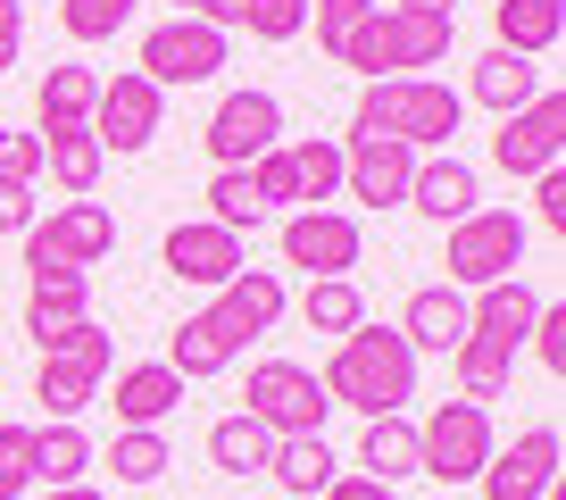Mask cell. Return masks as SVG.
<instances>
[{"label": "cell", "mask_w": 566, "mask_h": 500, "mask_svg": "<svg viewBox=\"0 0 566 500\" xmlns=\"http://www.w3.org/2000/svg\"><path fill=\"white\" fill-rule=\"evenodd\" d=\"M459 125H467L459 84H442V75H384V84H358L350 143H408L424 159V150H450Z\"/></svg>", "instance_id": "obj_1"}, {"label": "cell", "mask_w": 566, "mask_h": 500, "mask_svg": "<svg viewBox=\"0 0 566 500\" xmlns=\"http://www.w3.org/2000/svg\"><path fill=\"white\" fill-rule=\"evenodd\" d=\"M325 400L334 409H358V417H400L408 400H417V351L400 342V325H375L358 317L350 334L334 342V358H325Z\"/></svg>", "instance_id": "obj_2"}, {"label": "cell", "mask_w": 566, "mask_h": 500, "mask_svg": "<svg viewBox=\"0 0 566 500\" xmlns=\"http://www.w3.org/2000/svg\"><path fill=\"white\" fill-rule=\"evenodd\" d=\"M450 42H459V18L375 0V18L342 42V67H358L367 84H384V75H424V67H442V59H450Z\"/></svg>", "instance_id": "obj_3"}, {"label": "cell", "mask_w": 566, "mask_h": 500, "mask_svg": "<svg viewBox=\"0 0 566 500\" xmlns=\"http://www.w3.org/2000/svg\"><path fill=\"white\" fill-rule=\"evenodd\" d=\"M525 242H533V226L516 209H475V217H459L450 226V284L459 292H483V284H509L516 268H525Z\"/></svg>", "instance_id": "obj_4"}, {"label": "cell", "mask_w": 566, "mask_h": 500, "mask_svg": "<svg viewBox=\"0 0 566 500\" xmlns=\"http://www.w3.org/2000/svg\"><path fill=\"white\" fill-rule=\"evenodd\" d=\"M492 450H500L492 409H483V400H442V409L417 426V476H433V483H475Z\"/></svg>", "instance_id": "obj_5"}, {"label": "cell", "mask_w": 566, "mask_h": 500, "mask_svg": "<svg viewBox=\"0 0 566 500\" xmlns=\"http://www.w3.org/2000/svg\"><path fill=\"white\" fill-rule=\"evenodd\" d=\"M25 242V275L34 268H101L108 250H117V217L101 209V200H59L51 217H34V226L18 233Z\"/></svg>", "instance_id": "obj_6"}, {"label": "cell", "mask_w": 566, "mask_h": 500, "mask_svg": "<svg viewBox=\"0 0 566 500\" xmlns=\"http://www.w3.org/2000/svg\"><path fill=\"white\" fill-rule=\"evenodd\" d=\"M250 417L283 442V434H325L334 400H325L317 367H301V358H259V367H250Z\"/></svg>", "instance_id": "obj_7"}, {"label": "cell", "mask_w": 566, "mask_h": 500, "mask_svg": "<svg viewBox=\"0 0 566 500\" xmlns=\"http://www.w3.org/2000/svg\"><path fill=\"white\" fill-rule=\"evenodd\" d=\"M226 51L233 42L217 34V25H200V18H159L150 34H142V75L159 92H176V84H217L226 75Z\"/></svg>", "instance_id": "obj_8"}, {"label": "cell", "mask_w": 566, "mask_h": 500, "mask_svg": "<svg viewBox=\"0 0 566 500\" xmlns=\"http://www.w3.org/2000/svg\"><path fill=\"white\" fill-rule=\"evenodd\" d=\"M275 250H283V268H301L308 284H325V275H350L358 259H367V233L342 209H292L283 233H275Z\"/></svg>", "instance_id": "obj_9"}, {"label": "cell", "mask_w": 566, "mask_h": 500, "mask_svg": "<svg viewBox=\"0 0 566 500\" xmlns=\"http://www.w3.org/2000/svg\"><path fill=\"white\" fill-rule=\"evenodd\" d=\"M558 159H566V92L542 84V101H525L516 117H500L492 167H500V176H549Z\"/></svg>", "instance_id": "obj_10"}, {"label": "cell", "mask_w": 566, "mask_h": 500, "mask_svg": "<svg viewBox=\"0 0 566 500\" xmlns=\"http://www.w3.org/2000/svg\"><path fill=\"white\" fill-rule=\"evenodd\" d=\"M159 117H167V92L142 67H125V75H108L101 101H92V143L117 150V159H134V150L159 143Z\"/></svg>", "instance_id": "obj_11"}, {"label": "cell", "mask_w": 566, "mask_h": 500, "mask_svg": "<svg viewBox=\"0 0 566 500\" xmlns=\"http://www.w3.org/2000/svg\"><path fill=\"white\" fill-rule=\"evenodd\" d=\"M200 143H209V159L217 167H250V159H266V150L283 143V101L275 92H226V101L209 108V134H200Z\"/></svg>", "instance_id": "obj_12"}, {"label": "cell", "mask_w": 566, "mask_h": 500, "mask_svg": "<svg viewBox=\"0 0 566 500\" xmlns=\"http://www.w3.org/2000/svg\"><path fill=\"white\" fill-rule=\"evenodd\" d=\"M167 275L176 284H200V292H226L233 275L250 268V250H242V233H226V226H209V217H184L176 233H167Z\"/></svg>", "instance_id": "obj_13"}, {"label": "cell", "mask_w": 566, "mask_h": 500, "mask_svg": "<svg viewBox=\"0 0 566 500\" xmlns=\"http://www.w3.org/2000/svg\"><path fill=\"white\" fill-rule=\"evenodd\" d=\"M475 483H483V500H549V483H558V426H525L516 442H500Z\"/></svg>", "instance_id": "obj_14"}, {"label": "cell", "mask_w": 566, "mask_h": 500, "mask_svg": "<svg viewBox=\"0 0 566 500\" xmlns=\"http://www.w3.org/2000/svg\"><path fill=\"white\" fill-rule=\"evenodd\" d=\"M408 176H417L408 143H342V192L358 209H408Z\"/></svg>", "instance_id": "obj_15"}, {"label": "cell", "mask_w": 566, "mask_h": 500, "mask_svg": "<svg viewBox=\"0 0 566 500\" xmlns=\"http://www.w3.org/2000/svg\"><path fill=\"white\" fill-rule=\"evenodd\" d=\"M408 209L433 217V226H459V217H475V209H483L475 167H467L459 150H424L417 176H408Z\"/></svg>", "instance_id": "obj_16"}, {"label": "cell", "mask_w": 566, "mask_h": 500, "mask_svg": "<svg viewBox=\"0 0 566 500\" xmlns=\"http://www.w3.org/2000/svg\"><path fill=\"white\" fill-rule=\"evenodd\" d=\"M92 317V275H75V268H34V284H25V342H51V334H67V325H84Z\"/></svg>", "instance_id": "obj_17"}, {"label": "cell", "mask_w": 566, "mask_h": 500, "mask_svg": "<svg viewBox=\"0 0 566 500\" xmlns=\"http://www.w3.org/2000/svg\"><path fill=\"white\" fill-rule=\"evenodd\" d=\"M533 317H542V301H533V284H525V275H509V284H483V292H467V334L500 342L509 358L525 351Z\"/></svg>", "instance_id": "obj_18"}, {"label": "cell", "mask_w": 566, "mask_h": 500, "mask_svg": "<svg viewBox=\"0 0 566 500\" xmlns=\"http://www.w3.org/2000/svg\"><path fill=\"white\" fill-rule=\"evenodd\" d=\"M209 309L233 325V342H259V334H275V325H283L292 292H283V275H275V268H242V275H233V284L217 292Z\"/></svg>", "instance_id": "obj_19"}, {"label": "cell", "mask_w": 566, "mask_h": 500, "mask_svg": "<svg viewBox=\"0 0 566 500\" xmlns=\"http://www.w3.org/2000/svg\"><path fill=\"white\" fill-rule=\"evenodd\" d=\"M400 342L408 351H459L467 342V292L459 284H417L408 292V309H400Z\"/></svg>", "instance_id": "obj_20"}, {"label": "cell", "mask_w": 566, "mask_h": 500, "mask_svg": "<svg viewBox=\"0 0 566 500\" xmlns=\"http://www.w3.org/2000/svg\"><path fill=\"white\" fill-rule=\"evenodd\" d=\"M108 409H117V426H150V434H159L167 417L184 409V375L167 367V358H150V367H117V400H108Z\"/></svg>", "instance_id": "obj_21"}, {"label": "cell", "mask_w": 566, "mask_h": 500, "mask_svg": "<svg viewBox=\"0 0 566 500\" xmlns=\"http://www.w3.org/2000/svg\"><path fill=\"white\" fill-rule=\"evenodd\" d=\"M233 358H242V342H233V325L217 317V309H192V317L176 325V342H167V367H176L184 384H200V375H226Z\"/></svg>", "instance_id": "obj_22"}, {"label": "cell", "mask_w": 566, "mask_h": 500, "mask_svg": "<svg viewBox=\"0 0 566 500\" xmlns=\"http://www.w3.org/2000/svg\"><path fill=\"white\" fill-rule=\"evenodd\" d=\"M492 34L516 59H549L566 34V0H492Z\"/></svg>", "instance_id": "obj_23"}, {"label": "cell", "mask_w": 566, "mask_h": 500, "mask_svg": "<svg viewBox=\"0 0 566 500\" xmlns=\"http://www.w3.org/2000/svg\"><path fill=\"white\" fill-rule=\"evenodd\" d=\"M34 143H42V167L59 176V192L92 200V184H101V167H108V150L92 143V125H42Z\"/></svg>", "instance_id": "obj_24"}, {"label": "cell", "mask_w": 566, "mask_h": 500, "mask_svg": "<svg viewBox=\"0 0 566 500\" xmlns=\"http://www.w3.org/2000/svg\"><path fill=\"white\" fill-rule=\"evenodd\" d=\"M542 84H549V75L533 67V59H516V51H500V42H492V51L475 59V84H467V92H475L492 117H516L525 101H542Z\"/></svg>", "instance_id": "obj_25"}, {"label": "cell", "mask_w": 566, "mask_h": 500, "mask_svg": "<svg viewBox=\"0 0 566 500\" xmlns=\"http://www.w3.org/2000/svg\"><path fill=\"white\" fill-rule=\"evenodd\" d=\"M42 367L51 375H67V384H92V393H101V375L117 367V334H108V325H67V334H51L42 342Z\"/></svg>", "instance_id": "obj_26"}, {"label": "cell", "mask_w": 566, "mask_h": 500, "mask_svg": "<svg viewBox=\"0 0 566 500\" xmlns=\"http://www.w3.org/2000/svg\"><path fill=\"white\" fill-rule=\"evenodd\" d=\"M266 476H275L292 500H317L325 483L342 476V459H334V442H325V434H283L275 459H266Z\"/></svg>", "instance_id": "obj_27"}, {"label": "cell", "mask_w": 566, "mask_h": 500, "mask_svg": "<svg viewBox=\"0 0 566 500\" xmlns=\"http://www.w3.org/2000/svg\"><path fill=\"white\" fill-rule=\"evenodd\" d=\"M266 459H275V434H266L250 409H233V417L209 426V467L217 476H266Z\"/></svg>", "instance_id": "obj_28"}, {"label": "cell", "mask_w": 566, "mask_h": 500, "mask_svg": "<svg viewBox=\"0 0 566 500\" xmlns=\"http://www.w3.org/2000/svg\"><path fill=\"white\" fill-rule=\"evenodd\" d=\"M358 476L400 492V476H417V426H408V417H367V434H358Z\"/></svg>", "instance_id": "obj_29"}, {"label": "cell", "mask_w": 566, "mask_h": 500, "mask_svg": "<svg viewBox=\"0 0 566 500\" xmlns=\"http://www.w3.org/2000/svg\"><path fill=\"white\" fill-rule=\"evenodd\" d=\"M217 25H242L250 42H301L308 34V0H217Z\"/></svg>", "instance_id": "obj_30"}, {"label": "cell", "mask_w": 566, "mask_h": 500, "mask_svg": "<svg viewBox=\"0 0 566 500\" xmlns=\"http://www.w3.org/2000/svg\"><path fill=\"white\" fill-rule=\"evenodd\" d=\"M92 101H101V75L59 59V67L42 75V92H34V117L42 125H92Z\"/></svg>", "instance_id": "obj_31"}, {"label": "cell", "mask_w": 566, "mask_h": 500, "mask_svg": "<svg viewBox=\"0 0 566 500\" xmlns=\"http://www.w3.org/2000/svg\"><path fill=\"white\" fill-rule=\"evenodd\" d=\"M101 459L84 426H34V483L59 492V483H84V467Z\"/></svg>", "instance_id": "obj_32"}, {"label": "cell", "mask_w": 566, "mask_h": 500, "mask_svg": "<svg viewBox=\"0 0 566 500\" xmlns=\"http://www.w3.org/2000/svg\"><path fill=\"white\" fill-rule=\"evenodd\" d=\"M450 367H459V400H500V393H509V375H516V358L500 351V342L467 334L459 351H450Z\"/></svg>", "instance_id": "obj_33"}, {"label": "cell", "mask_w": 566, "mask_h": 500, "mask_svg": "<svg viewBox=\"0 0 566 500\" xmlns=\"http://www.w3.org/2000/svg\"><path fill=\"white\" fill-rule=\"evenodd\" d=\"M301 317H308V334H334V342H342L358 317H367V301H358L350 275H325V284H308V292H301Z\"/></svg>", "instance_id": "obj_34"}, {"label": "cell", "mask_w": 566, "mask_h": 500, "mask_svg": "<svg viewBox=\"0 0 566 500\" xmlns=\"http://www.w3.org/2000/svg\"><path fill=\"white\" fill-rule=\"evenodd\" d=\"M108 467H117V483H159L167 467H176V450H167V434H150V426H117Z\"/></svg>", "instance_id": "obj_35"}, {"label": "cell", "mask_w": 566, "mask_h": 500, "mask_svg": "<svg viewBox=\"0 0 566 500\" xmlns=\"http://www.w3.org/2000/svg\"><path fill=\"white\" fill-rule=\"evenodd\" d=\"M283 150H292V176H301V209H325L342 192V143L308 134V143H283Z\"/></svg>", "instance_id": "obj_36"}, {"label": "cell", "mask_w": 566, "mask_h": 500, "mask_svg": "<svg viewBox=\"0 0 566 500\" xmlns=\"http://www.w3.org/2000/svg\"><path fill=\"white\" fill-rule=\"evenodd\" d=\"M209 226H226V233H259L266 226L259 192H250V167H217L209 176Z\"/></svg>", "instance_id": "obj_37"}, {"label": "cell", "mask_w": 566, "mask_h": 500, "mask_svg": "<svg viewBox=\"0 0 566 500\" xmlns=\"http://www.w3.org/2000/svg\"><path fill=\"white\" fill-rule=\"evenodd\" d=\"M134 9L142 0H59V25H67V42H117Z\"/></svg>", "instance_id": "obj_38"}, {"label": "cell", "mask_w": 566, "mask_h": 500, "mask_svg": "<svg viewBox=\"0 0 566 500\" xmlns=\"http://www.w3.org/2000/svg\"><path fill=\"white\" fill-rule=\"evenodd\" d=\"M367 18H375V0H308V25H317V51L325 59H342V42H350Z\"/></svg>", "instance_id": "obj_39"}, {"label": "cell", "mask_w": 566, "mask_h": 500, "mask_svg": "<svg viewBox=\"0 0 566 500\" xmlns=\"http://www.w3.org/2000/svg\"><path fill=\"white\" fill-rule=\"evenodd\" d=\"M250 192H259V209H301V176H292V150H266V159H250Z\"/></svg>", "instance_id": "obj_40"}, {"label": "cell", "mask_w": 566, "mask_h": 500, "mask_svg": "<svg viewBox=\"0 0 566 500\" xmlns=\"http://www.w3.org/2000/svg\"><path fill=\"white\" fill-rule=\"evenodd\" d=\"M34 492V426H0V500Z\"/></svg>", "instance_id": "obj_41"}, {"label": "cell", "mask_w": 566, "mask_h": 500, "mask_svg": "<svg viewBox=\"0 0 566 500\" xmlns=\"http://www.w3.org/2000/svg\"><path fill=\"white\" fill-rule=\"evenodd\" d=\"M34 176H42V143L0 125V184H34Z\"/></svg>", "instance_id": "obj_42"}, {"label": "cell", "mask_w": 566, "mask_h": 500, "mask_svg": "<svg viewBox=\"0 0 566 500\" xmlns=\"http://www.w3.org/2000/svg\"><path fill=\"white\" fill-rule=\"evenodd\" d=\"M525 342L542 351V367L558 375V367H566V309H558V301H542V317H533V334H525Z\"/></svg>", "instance_id": "obj_43"}, {"label": "cell", "mask_w": 566, "mask_h": 500, "mask_svg": "<svg viewBox=\"0 0 566 500\" xmlns=\"http://www.w3.org/2000/svg\"><path fill=\"white\" fill-rule=\"evenodd\" d=\"M533 217H542V226H566V167L533 176Z\"/></svg>", "instance_id": "obj_44"}, {"label": "cell", "mask_w": 566, "mask_h": 500, "mask_svg": "<svg viewBox=\"0 0 566 500\" xmlns=\"http://www.w3.org/2000/svg\"><path fill=\"white\" fill-rule=\"evenodd\" d=\"M34 184H0V233H25V226H34Z\"/></svg>", "instance_id": "obj_45"}, {"label": "cell", "mask_w": 566, "mask_h": 500, "mask_svg": "<svg viewBox=\"0 0 566 500\" xmlns=\"http://www.w3.org/2000/svg\"><path fill=\"white\" fill-rule=\"evenodd\" d=\"M325 500H400V492L375 483V476H334V483H325Z\"/></svg>", "instance_id": "obj_46"}, {"label": "cell", "mask_w": 566, "mask_h": 500, "mask_svg": "<svg viewBox=\"0 0 566 500\" xmlns=\"http://www.w3.org/2000/svg\"><path fill=\"white\" fill-rule=\"evenodd\" d=\"M18 42H25V18H18V9H0V75L18 67Z\"/></svg>", "instance_id": "obj_47"}, {"label": "cell", "mask_w": 566, "mask_h": 500, "mask_svg": "<svg viewBox=\"0 0 566 500\" xmlns=\"http://www.w3.org/2000/svg\"><path fill=\"white\" fill-rule=\"evenodd\" d=\"M176 18H200V25H217V0H176ZM226 34V25H217Z\"/></svg>", "instance_id": "obj_48"}, {"label": "cell", "mask_w": 566, "mask_h": 500, "mask_svg": "<svg viewBox=\"0 0 566 500\" xmlns=\"http://www.w3.org/2000/svg\"><path fill=\"white\" fill-rule=\"evenodd\" d=\"M42 500H108L101 483H59V492H42Z\"/></svg>", "instance_id": "obj_49"}, {"label": "cell", "mask_w": 566, "mask_h": 500, "mask_svg": "<svg viewBox=\"0 0 566 500\" xmlns=\"http://www.w3.org/2000/svg\"><path fill=\"white\" fill-rule=\"evenodd\" d=\"M400 9H433V18H459V0H400Z\"/></svg>", "instance_id": "obj_50"}, {"label": "cell", "mask_w": 566, "mask_h": 500, "mask_svg": "<svg viewBox=\"0 0 566 500\" xmlns=\"http://www.w3.org/2000/svg\"><path fill=\"white\" fill-rule=\"evenodd\" d=\"M0 9H18V0H0Z\"/></svg>", "instance_id": "obj_51"}]
</instances>
